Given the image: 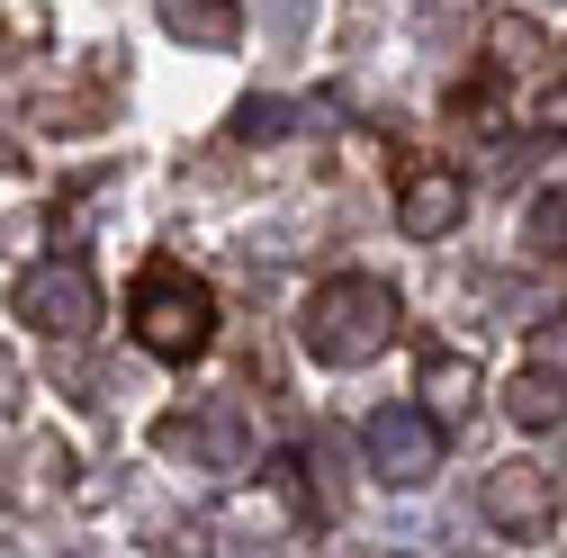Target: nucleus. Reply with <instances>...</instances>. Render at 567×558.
<instances>
[{"instance_id": "obj_1", "label": "nucleus", "mask_w": 567, "mask_h": 558, "mask_svg": "<svg viewBox=\"0 0 567 558\" xmlns=\"http://www.w3.org/2000/svg\"><path fill=\"white\" fill-rule=\"evenodd\" d=\"M298 333H307V352H316L324 370H370L388 342L405 333V307H396L388 279H361V270H351V279H333V289L307 298V324H298Z\"/></svg>"}, {"instance_id": "obj_2", "label": "nucleus", "mask_w": 567, "mask_h": 558, "mask_svg": "<svg viewBox=\"0 0 567 558\" xmlns=\"http://www.w3.org/2000/svg\"><path fill=\"white\" fill-rule=\"evenodd\" d=\"M126 324H135V342H145L154 361H198L207 342H217V298H207V279H189L181 261H154L126 289Z\"/></svg>"}, {"instance_id": "obj_3", "label": "nucleus", "mask_w": 567, "mask_h": 558, "mask_svg": "<svg viewBox=\"0 0 567 558\" xmlns=\"http://www.w3.org/2000/svg\"><path fill=\"white\" fill-rule=\"evenodd\" d=\"M10 316L28 324V333H45V342H82L91 324H100V279H91V261H37V270H19L10 279Z\"/></svg>"}, {"instance_id": "obj_4", "label": "nucleus", "mask_w": 567, "mask_h": 558, "mask_svg": "<svg viewBox=\"0 0 567 558\" xmlns=\"http://www.w3.org/2000/svg\"><path fill=\"white\" fill-rule=\"evenodd\" d=\"M361 459L379 486H433L442 477V414L433 405H379L361 424Z\"/></svg>"}, {"instance_id": "obj_5", "label": "nucleus", "mask_w": 567, "mask_h": 558, "mask_svg": "<svg viewBox=\"0 0 567 558\" xmlns=\"http://www.w3.org/2000/svg\"><path fill=\"white\" fill-rule=\"evenodd\" d=\"M154 442H163L172 459L207 468V477H235V468H252V424H244V405H198V414H163V424H154Z\"/></svg>"}, {"instance_id": "obj_6", "label": "nucleus", "mask_w": 567, "mask_h": 558, "mask_svg": "<svg viewBox=\"0 0 567 558\" xmlns=\"http://www.w3.org/2000/svg\"><path fill=\"white\" fill-rule=\"evenodd\" d=\"M477 514L505 531V540H540L549 514H558V468H549V459H505V468H486Z\"/></svg>"}, {"instance_id": "obj_7", "label": "nucleus", "mask_w": 567, "mask_h": 558, "mask_svg": "<svg viewBox=\"0 0 567 558\" xmlns=\"http://www.w3.org/2000/svg\"><path fill=\"white\" fill-rule=\"evenodd\" d=\"M396 217H405L414 244H442V235L468 217V180L442 172V163H433V172H414V180H396Z\"/></svg>"}, {"instance_id": "obj_8", "label": "nucleus", "mask_w": 567, "mask_h": 558, "mask_svg": "<svg viewBox=\"0 0 567 558\" xmlns=\"http://www.w3.org/2000/svg\"><path fill=\"white\" fill-rule=\"evenodd\" d=\"M154 10H163V28L181 45H207V54L244 45V10H235V0H154Z\"/></svg>"}, {"instance_id": "obj_9", "label": "nucleus", "mask_w": 567, "mask_h": 558, "mask_svg": "<svg viewBox=\"0 0 567 558\" xmlns=\"http://www.w3.org/2000/svg\"><path fill=\"white\" fill-rule=\"evenodd\" d=\"M505 414H514L523 433H549V424H567V388H558V379H549V370L532 361V370H523V379L505 388Z\"/></svg>"}, {"instance_id": "obj_10", "label": "nucleus", "mask_w": 567, "mask_h": 558, "mask_svg": "<svg viewBox=\"0 0 567 558\" xmlns=\"http://www.w3.org/2000/svg\"><path fill=\"white\" fill-rule=\"evenodd\" d=\"M423 405H433V414H468V405H477V361L423 352Z\"/></svg>"}, {"instance_id": "obj_11", "label": "nucleus", "mask_w": 567, "mask_h": 558, "mask_svg": "<svg viewBox=\"0 0 567 558\" xmlns=\"http://www.w3.org/2000/svg\"><path fill=\"white\" fill-rule=\"evenodd\" d=\"M307 514H342V442L333 433L307 442Z\"/></svg>"}, {"instance_id": "obj_12", "label": "nucleus", "mask_w": 567, "mask_h": 558, "mask_svg": "<svg viewBox=\"0 0 567 558\" xmlns=\"http://www.w3.org/2000/svg\"><path fill=\"white\" fill-rule=\"evenodd\" d=\"M523 244H532L540 261H558V270H567V189L532 198V217H523Z\"/></svg>"}, {"instance_id": "obj_13", "label": "nucleus", "mask_w": 567, "mask_h": 558, "mask_svg": "<svg viewBox=\"0 0 567 558\" xmlns=\"http://www.w3.org/2000/svg\"><path fill=\"white\" fill-rule=\"evenodd\" d=\"M289 126H298V108H289V100H261V91H252V100L235 108V145H279Z\"/></svg>"}, {"instance_id": "obj_14", "label": "nucleus", "mask_w": 567, "mask_h": 558, "mask_svg": "<svg viewBox=\"0 0 567 558\" xmlns=\"http://www.w3.org/2000/svg\"><path fill=\"white\" fill-rule=\"evenodd\" d=\"M532 361H540V370H549V379L567 388V316H549V324L532 333Z\"/></svg>"}]
</instances>
